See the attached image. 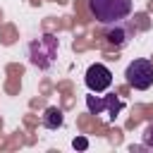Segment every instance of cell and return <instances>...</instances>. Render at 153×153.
I'll return each mask as SVG.
<instances>
[{"label":"cell","mask_w":153,"mask_h":153,"mask_svg":"<svg viewBox=\"0 0 153 153\" xmlns=\"http://www.w3.org/2000/svg\"><path fill=\"white\" fill-rule=\"evenodd\" d=\"M88 10L96 22L100 24H115L131 14L134 2L131 0H88Z\"/></svg>","instance_id":"obj_1"},{"label":"cell","mask_w":153,"mask_h":153,"mask_svg":"<svg viewBox=\"0 0 153 153\" xmlns=\"http://www.w3.org/2000/svg\"><path fill=\"white\" fill-rule=\"evenodd\" d=\"M55 57H57V38L55 36L45 33V36H41V38H36V41L29 43V60H31L33 67L50 69L53 62H55Z\"/></svg>","instance_id":"obj_2"},{"label":"cell","mask_w":153,"mask_h":153,"mask_svg":"<svg viewBox=\"0 0 153 153\" xmlns=\"http://www.w3.org/2000/svg\"><path fill=\"white\" fill-rule=\"evenodd\" d=\"M124 76H127V84L136 91H146L153 86V62L146 60V57H139L134 62L127 65L124 69Z\"/></svg>","instance_id":"obj_3"},{"label":"cell","mask_w":153,"mask_h":153,"mask_svg":"<svg viewBox=\"0 0 153 153\" xmlns=\"http://www.w3.org/2000/svg\"><path fill=\"white\" fill-rule=\"evenodd\" d=\"M84 81H86V88H88L91 93H103V91H108V88L112 86V72H110L103 62H93V65L86 69Z\"/></svg>","instance_id":"obj_4"},{"label":"cell","mask_w":153,"mask_h":153,"mask_svg":"<svg viewBox=\"0 0 153 153\" xmlns=\"http://www.w3.org/2000/svg\"><path fill=\"white\" fill-rule=\"evenodd\" d=\"M86 108L93 112V115H103L105 110H108V120L112 122L115 117H117V112L124 108V100L122 98H117L115 93L112 96H86Z\"/></svg>","instance_id":"obj_5"},{"label":"cell","mask_w":153,"mask_h":153,"mask_svg":"<svg viewBox=\"0 0 153 153\" xmlns=\"http://www.w3.org/2000/svg\"><path fill=\"white\" fill-rule=\"evenodd\" d=\"M108 29H105V38H108V43L110 45H115V48H122V45H127L129 43V38L134 36V29L122 19V22H115V24H105Z\"/></svg>","instance_id":"obj_6"},{"label":"cell","mask_w":153,"mask_h":153,"mask_svg":"<svg viewBox=\"0 0 153 153\" xmlns=\"http://www.w3.org/2000/svg\"><path fill=\"white\" fill-rule=\"evenodd\" d=\"M62 122H65V115L60 108H55V105L45 108V112H43V127L45 129H60Z\"/></svg>","instance_id":"obj_7"},{"label":"cell","mask_w":153,"mask_h":153,"mask_svg":"<svg viewBox=\"0 0 153 153\" xmlns=\"http://www.w3.org/2000/svg\"><path fill=\"white\" fill-rule=\"evenodd\" d=\"M141 141H143V148H153V122L143 129V139Z\"/></svg>","instance_id":"obj_8"},{"label":"cell","mask_w":153,"mask_h":153,"mask_svg":"<svg viewBox=\"0 0 153 153\" xmlns=\"http://www.w3.org/2000/svg\"><path fill=\"white\" fill-rule=\"evenodd\" d=\"M72 146H74V148H79V151H86V148H88V139H84V136H76V139L72 141Z\"/></svg>","instance_id":"obj_9"}]
</instances>
